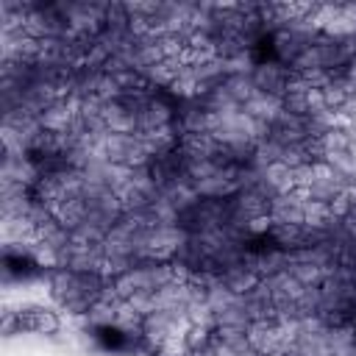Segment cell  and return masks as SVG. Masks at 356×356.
I'll return each instance as SVG.
<instances>
[{"instance_id":"cell-1","label":"cell","mask_w":356,"mask_h":356,"mask_svg":"<svg viewBox=\"0 0 356 356\" xmlns=\"http://www.w3.org/2000/svg\"><path fill=\"white\" fill-rule=\"evenodd\" d=\"M50 292L58 300L61 309L72 314H86L95 312L106 295L111 292V284L100 270H86V267H58L50 278Z\"/></svg>"},{"instance_id":"cell-2","label":"cell","mask_w":356,"mask_h":356,"mask_svg":"<svg viewBox=\"0 0 356 356\" xmlns=\"http://www.w3.org/2000/svg\"><path fill=\"white\" fill-rule=\"evenodd\" d=\"M14 320L19 331H31V334H56L61 328L58 314L44 306H25L14 314Z\"/></svg>"}]
</instances>
